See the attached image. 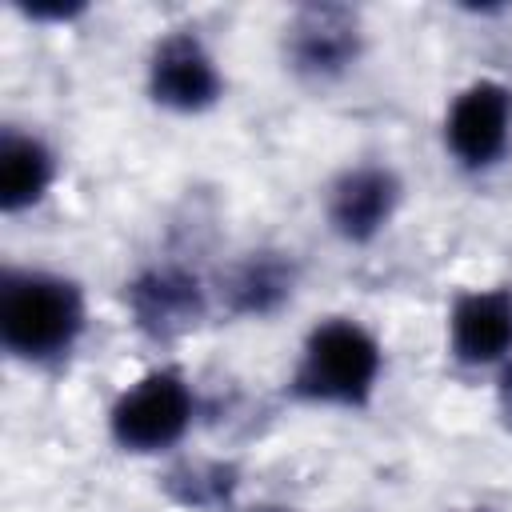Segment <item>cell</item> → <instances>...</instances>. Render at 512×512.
Masks as SVG:
<instances>
[{
    "label": "cell",
    "instance_id": "1",
    "mask_svg": "<svg viewBox=\"0 0 512 512\" xmlns=\"http://www.w3.org/2000/svg\"><path fill=\"white\" fill-rule=\"evenodd\" d=\"M88 328L84 288L44 268H8L0 276V344L12 360L60 364Z\"/></svg>",
    "mask_w": 512,
    "mask_h": 512
},
{
    "label": "cell",
    "instance_id": "2",
    "mask_svg": "<svg viewBox=\"0 0 512 512\" xmlns=\"http://www.w3.org/2000/svg\"><path fill=\"white\" fill-rule=\"evenodd\" d=\"M384 376V348L372 328L352 316H324L308 328L288 376V392L300 404L360 412L372 404Z\"/></svg>",
    "mask_w": 512,
    "mask_h": 512
},
{
    "label": "cell",
    "instance_id": "3",
    "mask_svg": "<svg viewBox=\"0 0 512 512\" xmlns=\"http://www.w3.org/2000/svg\"><path fill=\"white\" fill-rule=\"evenodd\" d=\"M196 420V392L188 376L172 364L148 368L108 408V436L120 452L132 456H160L172 452Z\"/></svg>",
    "mask_w": 512,
    "mask_h": 512
},
{
    "label": "cell",
    "instance_id": "4",
    "mask_svg": "<svg viewBox=\"0 0 512 512\" xmlns=\"http://www.w3.org/2000/svg\"><path fill=\"white\" fill-rule=\"evenodd\" d=\"M444 148L464 172L496 168L512 148V88L492 76L464 84L444 112Z\"/></svg>",
    "mask_w": 512,
    "mask_h": 512
},
{
    "label": "cell",
    "instance_id": "5",
    "mask_svg": "<svg viewBox=\"0 0 512 512\" xmlns=\"http://www.w3.org/2000/svg\"><path fill=\"white\" fill-rule=\"evenodd\" d=\"M144 84H148L152 104L164 112H176V116H200V112L216 108L224 96V72L216 64L212 48L188 28L164 32L152 44Z\"/></svg>",
    "mask_w": 512,
    "mask_h": 512
},
{
    "label": "cell",
    "instance_id": "6",
    "mask_svg": "<svg viewBox=\"0 0 512 512\" xmlns=\"http://www.w3.org/2000/svg\"><path fill=\"white\" fill-rule=\"evenodd\" d=\"M364 52V28L356 12L336 4H312L292 16L284 28L288 68L308 84H332L356 68Z\"/></svg>",
    "mask_w": 512,
    "mask_h": 512
},
{
    "label": "cell",
    "instance_id": "7",
    "mask_svg": "<svg viewBox=\"0 0 512 512\" xmlns=\"http://www.w3.org/2000/svg\"><path fill=\"white\" fill-rule=\"evenodd\" d=\"M404 184L388 164H352L344 168L324 196V216L332 236L344 244H372L400 212Z\"/></svg>",
    "mask_w": 512,
    "mask_h": 512
},
{
    "label": "cell",
    "instance_id": "8",
    "mask_svg": "<svg viewBox=\"0 0 512 512\" xmlns=\"http://www.w3.org/2000/svg\"><path fill=\"white\" fill-rule=\"evenodd\" d=\"M448 352L464 368L512 364V288H464L448 308Z\"/></svg>",
    "mask_w": 512,
    "mask_h": 512
},
{
    "label": "cell",
    "instance_id": "9",
    "mask_svg": "<svg viewBox=\"0 0 512 512\" xmlns=\"http://www.w3.org/2000/svg\"><path fill=\"white\" fill-rule=\"evenodd\" d=\"M124 304L132 312V324L152 336V340H172L184 336L188 328H196L208 312V292L200 284V276L160 264V268H144L128 288H124Z\"/></svg>",
    "mask_w": 512,
    "mask_h": 512
},
{
    "label": "cell",
    "instance_id": "10",
    "mask_svg": "<svg viewBox=\"0 0 512 512\" xmlns=\"http://www.w3.org/2000/svg\"><path fill=\"white\" fill-rule=\"evenodd\" d=\"M56 184V152L20 128H4L0 136V212L16 216L36 208Z\"/></svg>",
    "mask_w": 512,
    "mask_h": 512
},
{
    "label": "cell",
    "instance_id": "11",
    "mask_svg": "<svg viewBox=\"0 0 512 512\" xmlns=\"http://www.w3.org/2000/svg\"><path fill=\"white\" fill-rule=\"evenodd\" d=\"M292 292L296 264L288 252H252L232 268L224 284V300L236 316H272L292 300Z\"/></svg>",
    "mask_w": 512,
    "mask_h": 512
},
{
    "label": "cell",
    "instance_id": "12",
    "mask_svg": "<svg viewBox=\"0 0 512 512\" xmlns=\"http://www.w3.org/2000/svg\"><path fill=\"white\" fill-rule=\"evenodd\" d=\"M232 488H236V472L228 464H184L180 472L168 476V492L184 504V508H216V504H228L232 500Z\"/></svg>",
    "mask_w": 512,
    "mask_h": 512
},
{
    "label": "cell",
    "instance_id": "13",
    "mask_svg": "<svg viewBox=\"0 0 512 512\" xmlns=\"http://www.w3.org/2000/svg\"><path fill=\"white\" fill-rule=\"evenodd\" d=\"M80 12H84L80 4H56V8L28 4V8H24V16H32V20H72V16H80Z\"/></svg>",
    "mask_w": 512,
    "mask_h": 512
},
{
    "label": "cell",
    "instance_id": "14",
    "mask_svg": "<svg viewBox=\"0 0 512 512\" xmlns=\"http://www.w3.org/2000/svg\"><path fill=\"white\" fill-rule=\"evenodd\" d=\"M500 396H504V412L512 416V364H504V384H500Z\"/></svg>",
    "mask_w": 512,
    "mask_h": 512
},
{
    "label": "cell",
    "instance_id": "15",
    "mask_svg": "<svg viewBox=\"0 0 512 512\" xmlns=\"http://www.w3.org/2000/svg\"><path fill=\"white\" fill-rule=\"evenodd\" d=\"M468 512H488V508H468Z\"/></svg>",
    "mask_w": 512,
    "mask_h": 512
}]
</instances>
